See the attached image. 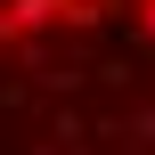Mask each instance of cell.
<instances>
[{
    "label": "cell",
    "mask_w": 155,
    "mask_h": 155,
    "mask_svg": "<svg viewBox=\"0 0 155 155\" xmlns=\"http://www.w3.org/2000/svg\"><path fill=\"white\" fill-rule=\"evenodd\" d=\"M0 155H155V0H0Z\"/></svg>",
    "instance_id": "cell-1"
}]
</instances>
